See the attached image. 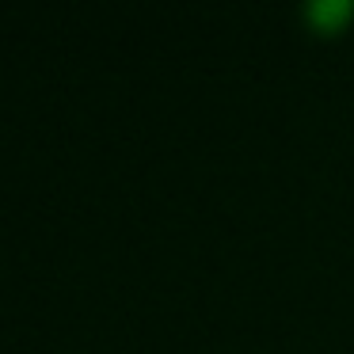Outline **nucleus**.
I'll return each mask as SVG.
<instances>
[{"label":"nucleus","mask_w":354,"mask_h":354,"mask_svg":"<svg viewBox=\"0 0 354 354\" xmlns=\"http://www.w3.org/2000/svg\"><path fill=\"white\" fill-rule=\"evenodd\" d=\"M354 4H343V0H335V4H313L308 8V16L316 19V27H328V19H351Z\"/></svg>","instance_id":"nucleus-1"}]
</instances>
